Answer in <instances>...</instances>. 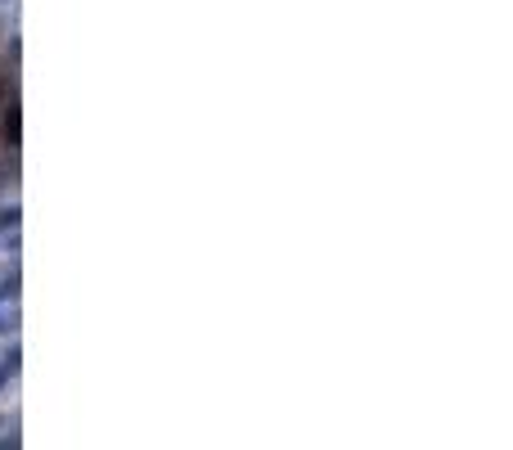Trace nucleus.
<instances>
[{
	"label": "nucleus",
	"mask_w": 513,
	"mask_h": 450,
	"mask_svg": "<svg viewBox=\"0 0 513 450\" xmlns=\"http://www.w3.org/2000/svg\"><path fill=\"white\" fill-rule=\"evenodd\" d=\"M14 297H18V279H9V284H0V333L9 329V315H5V306H14Z\"/></svg>",
	"instance_id": "1"
},
{
	"label": "nucleus",
	"mask_w": 513,
	"mask_h": 450,
	"mask_svg": "<svg viewBox=\"0 0 513 450\" xmlns=\"http://www.w3.org/2000/svg\"><path fill=\"white\" fill-rule=\"evenodd\" d=\"M0 446H18V419L14 414H0Z\"/></svg>",
	"instance_id": "2"
},
{
	"label": "nucleus",
	"mask_w": 513,
	"mask_h": 450,
	"mask_svg": "<svg viewBox=\"0 0 513 450\" xmlns=\"http://www.w3.org/2000/svg\"><path fill=\"white\" fill-rule=\"evenodd\" d=\"M18 216H23V207H0V230H18Z\"/></svg>",
	"instance_id": "3"
}]
</instances>
